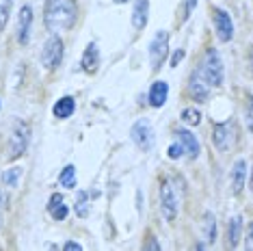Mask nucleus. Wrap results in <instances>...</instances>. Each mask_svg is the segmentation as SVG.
I'll list each match as a JSON object with an SVG mask.
<instances>
[{"label":"nucleus","instance_id":"obj_1","mask_svg":"<svg viewBox=\"0 0 253 251\" xmlns=\"http://www.w3.org/2000/svg\"><path fill=\"white\" fill-rule=\"evenodd\" d=\"M45 28L56 31V28H72L76 22V4L74 0H48L45 2Z\"/></svg>","mask_w":253,"mask_h":251},{"label":"nucleus","instance_id":"obj_2","mask_svg":"<svg viewBox=\"0 0 253 251\" xmlns=\"http://www.w3.org/2000/svg\"><path fill=\"white\" fill-rule=\"evenodd\" d=\"M201 76H204L206 84H210V87H221V84H223L225 70H223L221 54H218L214 48H210L208 52H206L204 67H201Z\"/></svg>","mask_w":253,"mask_h":251},{"label":"nucleus","instance_id":"obj_3","mask_svg":"<svg viewBox=\"0 0 253 251\" xmlns=\"http://www.w3.org/2000/svg\"><path fill=\"white\" fill-rule=\"evenodd\" d=\"M167 54H169V33L158 31L156 35H154L152 43H149V63H152L154 72L160 70V65L165 63Z\"/></svg>","mask_w":253,"mask_h":251},{"label":"nucleus","instance_id":"obj_4","mask_svg":"<svg viewBox=\"0 0 253 251\" xmlns=\"http://www.w3.org/2000/svg\"><path fill=\"white\" fill-rule=\"evenodd\" d=\"M28 141H31V126L26 122H18L11 134V145H9V161H15L26 152Z\"/></svg>","mask_w":253,"mask_h":251},{"label":"nucleus","instance_id":"obj_5","mask_svg":"<svg viewBox=\"0 0 253 251\" xmlns=\"http://www.w3.org/2000/svg\"><path fill=\"white\" fill-rule=\"evenodd\" d=\"M63 59V39L59 35H52L45 42L43 50H42V63L45 70H56L59 67V63Z\"/></svg>","mask_w":253,"mask_h":251},{"label":"nucleus","instance_id":"obj_6","mask_svg":"<svg viewBox=\"0 0 253 251\" xmlns=\"http://www.w3.org/2000/svg\"><path fill=\"white\" fill-rule=\"evenodd\" d=\"M130 136L134 141V145L139 147L141 152H149L154 147V128L147 119H139L130 130Z\"/></svg>","mask_w":253,"mask_h":251},{"label":"nucleus","instance_id":"obj_7","mask_svg":"<svg viewBox=\"0 0 253 251\" xmlns=\"http://www.w3.org/2000/svg\"><path fill=\"white\" fill-rule=\"evenodd\" d=\"M160 210H163V216L167 221H173L177 216V199L169 180L160 182Z\"/></svg>","mask_w":253,"mask_h":251},{"label":"nucleus","instance_id":"obj_8","mask_svg":"<svg viewBox=\"0 0 253 251\" xmlns=\"http://www.w3.org/2000/svg\"><path fill=\"white\" fill-rule=\"evenodd\" d=\"M212 141H214L216 150L227 152L234 143V122H223V124H214L212 130Z\"/></svg>","mask_w":253,"mask_h":251},{"label":"nucleus","instance_id":"obj_9","mask_svg":"<svg viewBox=\"0 0 253 251\" xmlns=\"http://www.w3.org/2000/svg\"><path fill=\"white\" fill-rule=\"evenodd\" d=\"M214 24H216V35L223 43L229 42L234 37V24H232V18L225 13L223 9H216L214 11Z\"/></svg>","mask_w":253,"mask_h":251},{"label":"nucleus","instance_id":"obj_10","mask_svg":"<svg viewBox=\"0 0 253 251\" xmlns=\"http://www.w3.org/2000/svg\"><path fill=\"white\" fill-rule=\"evenodd\" d=\"M31 24H33V9L26 4V7L20 9V20H18V42L22 45H26L28 39H31Z\"/></svg>","mask_w":253,"mask_h":251},{"label":"nucleus","instance_id":"obj_11","mask_svg":"<svg viewBox=\"0 0 253 251\" xmlns=\"http://www.w3.org/2000/svg\"><path fill=\"white\" fill-rule=\"evenodd\" d=\"M80 65H83V70L87 74H95L97 72V65H100V48H97V43H89L87 45Z\"/></svg>","mask_w":253,"mask_h":251},{"label":"nucleus","instance_id":"obj_12","mask_svg":"<svg viewBox=\"0 0 253 251\" xmlns=\"http://www.w3.org/2000/svg\"><path fill=\"white\" fill-rule=\"evenodd\" d=\"M167 95H169V84H167L165 81H156L152 84V89H149V104H152L154 108H160L167 102Z\"/></svg>","mask_w":253,"mask_h":251},{"label":"nucleus","instance_id":"obj_13","mask_svg":"<svg viewBox=\"0 0 253 251\" xmlns=\"http://www.w3.org/2000/svg\"><path fill=\"white\" fill-rule=\"evenodd\" d=\"M147 11H149V0H136L134 9H132V26L136 31L147 26Z\"/></svg>","mask_w":253,"mask_h":251},{"label":"nucleus","instance_id":"obj_14","mask_svg":"<svg viewBox=\"0 0 253 251\" xmlns=\"http://www.w3.org/2000/svg\"><path fill=\"white\" fill-rule=\"evenodd\" d=\"M245 178H247V163L240 158V161H236L234 169H232V193L234 195H238V193L243 191Z\"/></svg>","mask_w":253,"mask_h":251},{"label":"nucleus","instance_id":"obj_15","mask_svg":"<svg viewBox=\"0 0 253 251\" xmlns=\"http://www.w3.org/2000/svg\"><path fill=\"white\" fill-rule=\"evenodd\" d=\"M177 139H180V143L184 145V150L188 152V156L191 158H197L199 156V143L197 139H195L193 132H188V130H177Z\"/></svg>","mask_w":253,"mask_h":251},{"label":"nucleus","instance_id":"obj_16","mask_svg":"<svg viewBox=\"0 0 253 251\" xmlns=\"http://www.w3.org/2000/svg\"><path fill=\"white\" fill-rule=\"evenodd\" d=\"M74 111H76V102H74V98H70V95L61 98V100L54 104V108H52L54 117H59V119L72 117V113H74Z\"/></svg>","mask_w":253,"mask_h":251},{"label":"nucleus","instance_id":"obj_17","mask_svg":"<svg viewBox=\"0 0 253 251\" xmlns=\"http://www.w3.org/2000/svg\"><path fill=\"white\" fill-rule=\"evenodd\" d=\"M240 230H243V219H240V216H234V219L229 221V225H227V245L232 249L240 241Z\"/></svg>","mask_w":253,"mask_h":251},{"label":"nucleus","instance_id":"obj_18","mask_svg":"<svg viewBox=\"0 0 253 251\" xmlns=\"http://www.w3.org/2000/svg\"><path fill=\"white\" fill-rule=\"evenodd\" d=\"M188 93H191L197 102H206V98H208V87H206V84L199 81L197 74H195L193 81H191V84H188Z\"/></svg>","mask_w":253,"mask_h":251},{"label":"nucleus","instance_id":"obj_19","mask_svg":"<svg viewBox=\"0 0 253 251\" xmlns=\"http://www.w3.org/2000/svg\"><path fill=\"white\" fill-rule=\"evenodd\" d=\"M59 182H61V186H65V188L76 186V167H74V165H67V167L61 171Z\"/></svg>","mask_w":253,"mask_h":251},{"label":"nucleus","instance_id":"obj_20","mask_svg":"<svg viewBox=\"0 0 253 251\" xmlns=\"http://www.w3.org/2000/svg\"><path fill=\"white\" fill-rule=\"evenodd\" d=\"M76 214L83 216V219L89 214V193L87 191L76 193Z\"/></svg>","mask_w":253,"mask_h":251},{"label":"nucleus","instance_id":"obj_21","mask_svg":"<svg viewBox=\"0 0 253 251\" xmlns=\"http://www.w3.org/2000/svg\"><path fill=\"white\" fill-rule=\"evenodd\" d=\"M206 241L208 243H214L216 241V219L212 212H206Z\"/></svg>","mask_w":253,"mask_h":251},{"label":"nucleus","instance_id":"obj_22","mask_svg":"<svg viewBox=\"0 0 253 251\" xmlns=\"http://www.w3.org/2000/svg\"><path fill=\"white\" fill-rule=\"evenodd\" d=\"M20 178H22V169L20 167H11V169H7L2 173V182L7 186H18V182H20Z\"/></svg>","mask_w":253,"mask_h":251},{"label":"nucleus","instance_id":"obj_23","mask_svg":"<svg viewBox=\"0 0 253 251\" xmlns=\"http://www.w3.org/2000/svg\"><path fill=\"white\" fill-rule=\"evenodd\" d=\"M11 9H13L11 0H0V31L7 26V22L11 18Z\"/></svg>","mask_w":253,"mask_h":251},{"label":"nucleus","instance_id":"obj_24","mask_svg":"<svg viewBox=\"0 0 253 251\" xmlns=\"http://www.w3.org/2000/svg\"><path fill=\"white\" fill-rule=\"evenodd\" d=\"M182 119H184V124H188V126H199L201 122V113L197 111V108H184L182 111Z\"/></svg>","mask_w":253,"mask_h":251},{"label":"nucleus","instance_id":"obj_25","mask_svg":"<svg viewBox=\"0 0 253 251\" xmlns=\"http://www.w3.org/2000/svg\"><path fill=\"white\" fill-rule=\"evenodd\" d=\"M197 2L199 0H184V11H182V22H186L188 18L193 15V11L197 9Z\"/></svg>","mask_w":253,"mask_h":251},{"label":"nucleus","instance_id":"obj_26","mask_svg":"<svg viewBox=\"0 0 253 251\" xmlns=\"http://www.w3.org/2000/svg\"><path fill=\"white\" fill-rule=\"evenodd\" d=\"M67 212H70V210H67V206H65V204H63V202L59 204V206H54L52 210H50V214H52L56 221H65Z\"/></svg>","mask_w":253,"mask_h":251},{"label":"nucleus","instance_id":"obj_27","mask_svg":"<svg viewBox=\"0 0 253 251\" xmlns=\"http://www.w3.org/2000/svg\"><path fill=\"white\" fill-rule=\"evenodd\" d=\"M245 122H247V128H249V132H253V95L247 102V113H245Z\"/></svg>","mask_w":253,"mask_h":251},{"label":"nucleus","instance_id":"obj_28","mask_svg":"<svg viewBox=\"0 0 253 251\" xmlns=\"http://www.w3.org/2000/svg\"><path fill=\"white\" fill-rule=\"evenodd\" d=\"M184 152H186V150H184L182 143H173V145H169V152H167V154H169V158H173V161H175V158H182Z\"/></svg>","mask_w":253,"mask_h":251},{"label":"nucleus","instance_id":"obj_29","mask_svg":"<svg viewBox=\"0 0 253 251\" xmlns=\"http://www.w3.org/2000/svg\"><path fill=\"white\" fill-rule=\"evenodd\" d=\"M245 249L253 251V221L249 223V230H247V238H245Z\"/></svg>","mask_w":253,"mask_h":251},{"label":"nucleus","instance_id":"obj_30","mask_svg":"<svg viewBox=\"0 0 253 251\" xmlns=\"http://www.w3.org/2000/svg\"><path fill=\"white\" fill-rule=\"evenodd\" d=\"M63 202V195H61V193H54V195L52 197H50V204H48V210H52L54 206H59V204Z\"/></svg>","mask_w":253,"mask_h":251},{"label":"nucleus","instance_id":"obj_31","mask_svg":"<svg viewBox=\"0 0 253 251\" xmlns=\"http://www.w3.org/2000/svg\"><path fill=\"white\" fill-rule=\"evenodd\" d=\"M184 56H186V52H184V50H177V52L173 54V59H171V67H177V63H180Z\"/></svg>","mask_w":253,"mask_h":251},{"label":"nucleus","instance_id":"obj_32","mask_svg":"<svg viewBox=\"0 0 253 251\" xmlns=\"http://www.w3.org/2000/svg\"><path fill=\"white\" fill-rule=\"evenodd\" d=\"M63 249H65V251H80L83 247H80V243H74V241H70V243H65V245H63Z\"/></svg>","mask_w":253,"mask_h":251},{"label":"nucleus","instance_id":"obj_33","mask_svg":"<svg viewBox=\"0 0 253 251\" xmlns=\"http://www.w3.org/2000/svg\"><path fill=\"white\" fill-rule=\"evenodd\" d=\"M145 249H154V251H158V249H160V245L156 243V238H154V236H149V241H147V245H145Z\"/></svg>","mask_w":253,"mask_h":251},{"label":"nucleus","instance_id":"obj_34","mask_svg":"<svg viewBox=\"0 0 253 251\" xmlns=\"http://www.w3.org/2000/svg\"><path fill=\"white\" fill-rule=\"evenodd\" d=\"M2 214H4V193L0 188V227H2Z\"/></svg>","mask_w":253,"mask_h":251},{"label":"nucleus","instance_id":"obj_35","mask_svg":"<svg viewBox=\"0 0 253 251\" xmlns=\"http://www.w3.org/2000/svg\"><path fill=\"white\" fill-rule=\"evenodd\" d=\"M115 2H117V4H124V2H128V0H115Z\"/></svg>","mask_w":253,"mask_h":251},{"label":"nucleus","instance_id":"obj_36","mask_svg":"<svg viewBox=\"0 0 253 251\" xmlns=\"http://www.w3.org/2000/svg\"><path fill=\"white\" fill-rule=\"evenodd\" d=\"M249 186H251V191H253V178H251V182H249Z\"/></svg>","mask_w":253,"mask_h":251}]
</instances>
